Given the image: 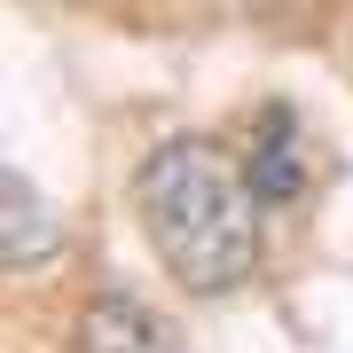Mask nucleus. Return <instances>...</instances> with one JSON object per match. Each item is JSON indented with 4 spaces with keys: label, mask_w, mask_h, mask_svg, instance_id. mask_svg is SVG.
<instances>
[{
    "label": "nucleus",
    "mask_w": 353,
    "mask_h": 353,
    "mask_svg": "<svg viewBox=\"0 0 353 353\" xmlns=\"http://www.w3.org/2000/svg\"><path fill=\"white\" fill-rule=\"evenodd\" d=\"M134 220L189 299H228L259 275V181L212 134H173L141 157Z\"/></svg>",
    "instance_id": "nucleus-1"
},
{
    "label": "nucleus",
    "mask_w": 353,
    "mask_h": 353,
    "mask_svg": "<svg viewBox=\"0 0 353 353\" xmlns=\"http://www.w3.org/2000/svg\"><path fill=\"white\" fill-rule=\"evenodd\" d=\"M71 353H196V345L181 338L150 299H134V290H102V299L79 306Z\"/></svg>",
    "instance_id": "nucleus-2"
},
{
    "label": "nucleus",
    "mask_w": 353,
    "mask_h": 353,
    "mask_svg": "<svg viewBox=\"0 0 353 353\" xmlns=\"http://www.w3.org/2000/svg\"><path fill=\"white\" fill-rule=\"evenodd\" d=\"M243 165H252L259 196H299V189H306V141H299V118H290L283 102H267V110L252 118Z\"/></svg>",
    "instance_id": "nucleus-3"
},
{
    "label": "nucleus",
    "mask_w": 353,
    "mask_h": 353,
    "mask_svg": "<svg viewBox=\"0 0 353 353\" xmlns=\"http://www.w3.org/2000/svg\"><path fill=\"white\" fill-rule=\"evenodd\" d=\"M0 204H8V267H32V259H55V212H39V189H32V173L24 165H8L0 173Z\"/></svg>",
    "instance_id": "nucleus-4"
},
{
    "label": "nucleus",
    "mask_w": 353,
    "mask_h": 353,
    "mask_svg": "<svg viewBox=\"0 0 353 353\" xmlns=\"http://www.w3.org/2000/svg\"><path fill=\"white\" fill-rule=\"evenodd\" d=\"M220 8H283V0H220Z\"/></svg>",
    "instance_id": "nucleus-5"
}]
</instances>
